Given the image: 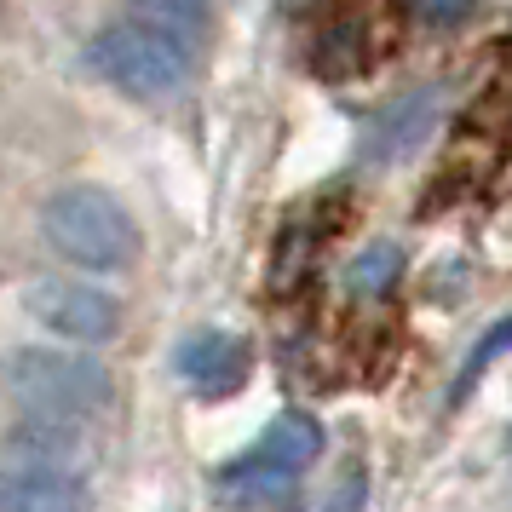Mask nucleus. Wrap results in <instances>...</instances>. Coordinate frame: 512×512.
Masks as SVG:
<instances>
[{"label": "nucleus", "mask_w": 512, "mask_h": 512, "mask_svg": "<svg viewBox=\"0 0 512 512\" xmlns=\"http://www.w3.org/2000/svg\"><path fill=\"white\" fill-rule=\"evenodd\" d=\"M173 369L185 374L196 392H236L248 374V340L225 334V328H196L185 346L173 351Z\"/></svg>", "instance_id": "obj_6"}, {"label": "nucleus", "mask_w": 512, "mask_h": 512, "mask_svg": "<svg viewBox=\"0 0 512 512\" xmlns=\"http://www.w3.org/2000/svg\"><path fill=\"white\" fill-rule=\"evenodd\" d=\"M495 351H512V317H507V323H495V328H489V334H484V346H478L472 357H466V374L455 380V392H466V386H472V374L484 369V363L495 357Z\"/></svg>", "instance_id": "obj_11"}, {"label": "nucleus", "mask_w": 512, "mask_h": 512, "mask_svg": "<svg viewBox=\"0 0 512 512\" xmlns=\"http://www.w3.org/2000/svg\"><path fill=\"white\" fill-rule=\"evenodd\" d=\"M507 449H512V438H507Z\"/></svg>", "instance_id": "obj_13"}, {"label": "nucleus", "mask_w": 512, "mask_h": 512, "mask_svg": "<svg viewBox=\"0 0 512 512\" xmlns=\"http://www.w3.org/2000/svg\"><path fill=\"white\" fill-rule=\"evenodd\" d=\"M6 386L24 415L64 420H87L98 409H110V397H116V380L93 357V346H12L6 351Z\"/></svg>", "instance_id": "obj_2"}, {"label": "nucleus", "mask_w": 512, "mask_h": 512, "mask_svg": "<svg viewBox=\"0 0 512 512\" xmlns=\"http://www.w3.org/2000/svg\"><path fill=\"white\" fill-rule=\"evenodd\" d=\"M24 311L47 334L75 340V346H104V340H116V328H121V300L104 294L93 277L87 282L81 277H29Z\"/></svg>", "instance_id": "obj_4"}, {"label": "nucleus", "mask_w": 512, "mask_h": 512, "mask_svg": "<svg viewBox=\"0 0 512 512\" xmlns=\"http://www.w3.org/2000/svg\"><path fill=\"white\" fill-rule=\"evenodd\" d=\"M87 70L127 98H173L190 81V47H179L173 35L139 24V18H127V24L98 29L87 41Z\"/></svg>", "instance_id": "obj_3"}, {"label": "nucleus", "mask_w": 512, "mask_h": 512, "mask_svg": "<svg viewBox=\"0 0 512 512\" xmlns=\"http://www.w3.org/2000/svg\"><path fill=\"white\" fill-rule=\"evenodd\" d=\"M254 461H271V466H288V472H300V466H311L317 455H323V426L311 415H277L265 432H259V443L248 449Z\"/></svg>", "instance_id": "obj_8"}, {"label": "nucleus", "mask_w": 512, "mask_h": 512, "mask_svg": "<svg viewBox=\"0 0 512 512\" xmlns=\"http://www.w3.org/2000/svg\"><path fill=\"white\" fill-rule=\"evenodd\" d=\"M41 236L52 242V254H64L81 271H127L144 248L133 213L98 185L52 190L41 202Z\"/></svg>", "instance_id": "obj_1"}, {"label": "nucleus", "mask_w": 512, "mask_h": 512, "mask_svg": "<svg viewBox=\"0 0 512 512\" xmlns=\"http://www.w3.org/2000/svg\"><path fill=\"white\" fill-rule=\"evenodd\" d=\"M415 6L426 24H461L466 12H472V0H415Z\"/></svg>", "instance_id": "obj_12"}, {"label": "nucleus", "mask_w": 512, "mask_h": 512, "mask_svg": "<svg viewBox=\"0 0 512 512\" xmlns=\"http://www.w3.org/2000/svg\"><path fill=\"white\" fill-rule=\"evenodd\" d=\"M397 277H403V254H397L392 242H374V248H363V254L346 265V294L380 300V294H392Z\"/></svg>", "instance_id": "obj_10"}, {"label": "nucleus", "mask_w": 512, "mask_h": 512, "mask_svg": "<svg viewBox=\"0 0 512 512\" xmlns=\"http://www.w3.org/2000/svg\"><path fill=\"white\" fill-rule=\"evenodd\" d=\"M87 461H93V443L64 415H24L6 432V466H64V472H87Z\"/></svg>", "instance_id": "obj_5"}, {"label": "nucleus", "mask_w": 512, "mask_h": 512, "mask_svg": "<svg viewBox=\"0 0 512 512\" xmlns=\"http://www.w3.org/2000/svg\"><path fill=\"white\" fill-rule=\"evenodd\" d=\"M0 512H93V495L64 466H6Z\"/></svg>", "instance_id": "obj_7"}, {"label": "nucleus", "mask_w": 512, "mask_h": 512, "mask_svg": "<svg viewBox=\"0 0 512 512\" xmlns=\"http://www.w3.org/2000/svg\"><path fill=\"white\" fill-rule=\"evenodd\" d=\"M127 12L139 18V24L162 29V35H173L179 47H202L213 29V6L208 0H127Z\"/></svg>", "instance_id": "obj_9"}]
</instances>
